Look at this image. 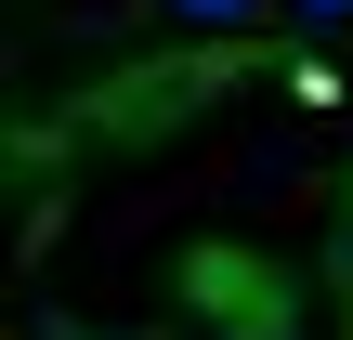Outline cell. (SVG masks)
Instances as JSON below:
<instances>
[{"instance_id": "cell-1", "label": "cell", "mask_w": 353, "mask_h": 340, "mask_svg": "<svg viewBox=\"0 0 353 340\" xmlns=\"http://www.w3.org/2000/svg\"><path fill=\"white\" fill-rule=\"evenodd\" d=\"M341 275H353V183H341Z\"/></svg>"}, {"instance_id": "cell-2", "label": "cell", "mask_w": 353, "mask_h": 340, "mask_svg": "<svg viewBox=\"0 0 353 340\" xmlns=\"http://www.w3.org/2000/svg\"><path fill=\"white\" fill-rule=\"evenodd\" d=\"M183 13H249V0H183Z\"/></svg>"}, {"instance_id": "cell-3", "label": "cell", "mask_w": 353, "mask_h": 340, "mask_svg": "<svg viewBox=\"0 0 353 340\" xmlns=\"http://www.w3.org/2000/svg\"><path fill=\"white\" fill-rule=\"evenodd\" d=\"M314 13H353V0H314Z\"/></svg>"}]
</instances>
